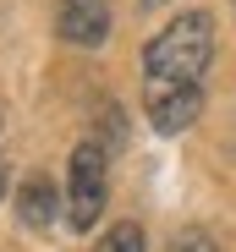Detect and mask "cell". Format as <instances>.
I'll list each match as a JSON object with an SVG mask.
<instances>
[{"mask_svg":"<svg viewBox=\"0 0 236 252\" xmlns=\"http://www.w3.org/2000/svg\"><path fill=\"white\" fill-rule=\"evenodd\" d=\"M6 181H11V170H6V159H0V197H6Z\"/></svg>","mask_w":236,"mask_h":252,"instance_id":"9","label":"cell"},{"mask_svg":"<svg viewBox=\"0 0 236 252\" xmlns=\"http://www.w3.org/2000/svg\"><path fill=\"white\" fill-rule=\"evenodd\" d=\"M137 6H143V11H160V6H165V0H137Z\"/></svg>","mask_w":236,"mask_h":252,"instance_id":"10","label":"cell"},{"mask_svg":"<svg viewBox=\"0 0 236 252\" xmlns=\"http://www.w3.org/2000/svg\"><path fill=\"white\" fill-rule=\"evenodd\" d=\"M94 252H148V241H143V225H132V220L110 225V230H104V241H99Z\"/></svg>","mask_w":236,"mask_h":252,"instance_id":"6","label":"cell"},{"mask_svg":"<svg viewBox=\"0 0 236 252\" xmlns=\"http://www.w3.org/2000/svg\"><path fill=\"white\" fill-rule=\"evenodd\" d=\"M55 208H61V192H55V181H50V176L22 181V192H17V214H22V225L50 230V225H55Z\"/></svg>","mask_w":236,"mask_h":252,"instance_id":"5","label":"cell"},{"mask_svg":"<svg viewBox=\"0 0 236 252\" xmlns=\"http://www.w3.org/2000/svg\"><path fill=\"white\" fill-rule=\"evenodd\" d=\"M198 110H203V88L198 82H154L148 88V126L160 137L187 132V126L198 121Z\"/></svg>","mask_w":236,"mask_h":252,"instance_id":"3","label":"cell"},{"mask_svg":"<svg viewBox=\"0 0 236 252\" xmlns=\"http://www.w3.org/2000/svg\"><path fill=\"white\" fill-rule=\"evenodd\" d=\"M104 192H110V181H104V148L83 143L71 154V164H66V220L77 230H94L99 214H104Z\"/></svg>","mask_w":236,"mask_h":252,"instance_id":"2","label":"cell"},{"mask_svg":"<svg viewBox=\"0 0 236 252\" xmlns=\"http://www.w3.org/2000/svg\"><path fill=\"white\" fill-rule=\"evenodd\" d=\"M170 252H220V247H214V236H203V230H187V236H176Z\"/></svg>","mask_w":236,"mask_h":252,"instance_id":"7","label":"cell"},{"mask_svg":"<svg viewBox=\"0 0 236 252\" xmlns=\"http://www.w3.org/2000/svg\"><path fill=\"white\" fill-rule=\"evenodd\" d=\"M99 132H110V143H121V137H127V115H121V110L110 104V110L99 115Z\"/></svg>","mask_w":236,"mask_h":252,"instance_id":"8","label":"cell"},{"mask_svg":"<svg viewBox=\"0 0 236 252\" xmlns=\"http://www.w3.org/2000/svg\"><path fill=\"white\" fill-rule=\"evenodd\" d=\"M55 33L77 50H99L110 38V6L104 0H61L55 6Z\"/></svg>","mask_w":236,"mask_h":252,"instance_id":"4","label":"cell"},{"mask_svg":"<svg viewBox=\"0 0 236 252\" xmlns=\"http://www.w3.org/2000/svg\"><path fill=\"white\" fill-rule=\"evenodd\" d=\"M209 55H214V17L209 11H181L165 33L148 38L143 71L154 82H198L209 71Z\"/></svg>","mask_w":236,"mask_h":252,"instance_id":"1","label":"cell"}]
</instances>
